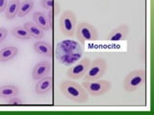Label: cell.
Instances as JSON below:
<instances>
[{
  "mask_svg": "<svg viewBox=\"0 0 154 115\" xmlns=\"http://www.w3.org/2000/svg\"><path fill=\"white\" fill-rule=\"evenodd\" d=\"M19 1L18 0H11L5 9V16L7 19H13L16 17V16L18 13L19 9Z\"/></svg>",
  "mask_w": 154,
  "mask_h": 115,
  "instance_id": "14",
  "label": "cell"
},
{
  "mask_svg": "<svg viewBox=\"0 0 154 115\" xmlns=\"http://www.w3.org/2000/svg\"><path fill=\"white\" fill-rule=\"evenodd\" d=\"M8 35V31L7 29H5L3 27H0V43H1L5 38H6Z\"/></svg>",
  "mask_w": 154,
  "mask_h": 115,
  "instance_id": "21",
  "label": "cell"
},
{
  "mask_svg": "<svg viewBox=\"0 0 154 115\" xmlns=\"http://www.w3.org/2000/svg\"><path fill=\"white\" fill-rule=\"evenodd\" d=\"M90 64H91V60L89 58H84L79 62H77L74 66H72L71 68L69 69L66 73L67 77H69L70 79L73 80L81 79L86 74V72L88 71Z\"/></svg>",
  "mask_w": 154,
  "mask_h": 115,
  "instance_id": "7",
  "label": "cell"
},
{
  "mask_svg": "<svg viewBox=\"0 0 154 115\" xmlns=\"http://www.w3.org/2000/svg\"><path fill=\"white\" fill-rule=\"evenodd\" d=\"M12 35L14 37L19 38V40H30L32 37L30 34L28 33V31L23 26L14 27L12 30Z\"/></svg>",
  "mask_w": 154,
  "mask_h": 115,
  "instance_id": "18",
  "label": "cell"
},
{
  "mask_svg": "<svg viewBox=\"0 0 154 115\" xmlns=\"http://www.w3.org/2000/svg\"><path fill=\"white\" fill-rule=\"evenodd\" d=\"M82 86L86 89L88 94L94 97H98L107 93L111 89V83L106 80H96V81H84Z\"/></svg>",
  "mask_w": 154,
  "mask_h": 115,
  "instance_id": "3",
  "label": "cell"
},
{
  "mask_svg": "<svg viewBox=\"0 0 154 115\" xmlns=\"http://www.w3.org/2000/svg\"><path fill=\"white\" fill-rule=\"evenodd\" d=\"M128 31H129V28L127 25H125V24L120 25L116 29H114V30L109 34L107 37V40L110 41L124 40L128 35Z\"/></svg>",
  "mask_w": 154,
  "mask_h": 115,
  "instance_id": "10",
  "label": "cell"
},
{
  "mask_svg": "<svg viewBox=\"0 0 154 115\" xmlns=\"http://www.w3.org/2000/svg\"><path fill=\"white\" fill-rule=\"evenodd\" d=\"M61 90L67 99L73 102L84 103L89 100V94L81 84L73 81L66 80L62 81Z\"/></svg>",
  "mask_w": 154,
  "mask_h": 115,
  "instance_id": "1",
  "label": "cell"
},
{
  "mask_svg": "<svg viewBox=\"0 0 154 115\" xmlns=\"http://www.w3.org/2000/svg\"><path fill=\"white\" fill-rule=\"evenodd\" d=\"M19 93V90L16 85L14 84H6L0 86V98L10 99L16 97Z\"/></svg>",
  "mask_w": 154,
  "mask_h": 115,
  "instance_id": "12",
  "label": "cell"
},
{
  "mask_svg": "<svg viewBox=\"0 0 154 115\" xmlns=\"http://www.w3.org/2000/svg\"><path fill=\"white\" fill-rule=\"evenodd\" d=\"M107 68L106 61L102 58H96L93 61H91L88 71L83 76L84 81H96L101 79Z\"/></svg>",
  "mask_w": 154,
  "mask_h": 115,
  "instance_id": "4",
  "label": "cell"
},
{
  "mask_svg": "<svg viewBox=\"0 0 154 115\" xmlns=\"http://www.w3.org/2000/svg\"><path fill=\"white\" fill-rule=\"evenodd\" d=\"M23 27L26 29L28 33L31 35V37L34 38H42L43 36V30L38 25H36L35 23L26 22V23H24Z\"/></svg>",
  "mask_w": 154,
  "mask_h": 115,
  "instance_id": "16",
  "label": "cell"
},
{
  "mask_svg": "<svg viewBox=\"0 0 154 115\" xmlns=\"http://www.w3.org/2000/svg\"><path fill=\"white\" fill-rule=\"evenodd\" d=\"M7 105H23V102H22L21 99L17 98L16 96V97L8 99Z\"/></svg>",
  "mask_w": 154,
  "mask_h": 115,
  "instance_id": "20",
  "label": "cell"
},
{
  "mask_svg": "<svg viewBox=\"0 0 154 115\" xmlns=\"http://www.w3.org/2000/svg\"><path fill=\"white\" fill-rule=\"evenodd\" d=\"M51 71V63L49 61H41L35 65L32 72V77L34 80L38 81L47 75H49Z\"/></svg>",
  "mask_w": 154,
  "mask_h": 115,
  "instance_id": "8",
  "label": "cell"
},
{
  "mask_svg": "<svg viewBox=\"0 0 154 115\" xmlns=\"http://www.w3.org/2000/svg\"><path fill=\"white\" fill-rule=\"evenodd\" d=\"M52 77L47 75L40 79L36 84V92L38 94H46L49 93L52 89Z\"/></svg>",
  "mask_w": 154,
  "mask_h": 115,
  "instance_id": "11",
  "label": "cell"
},
{
  "mask_svg": "<svg viewBox=\"0 0 154 115\" xmlns=\"http://www.w3.org/2000/svg\"><path fill=\"white\" fill-rule=\"evenodd\" d=\"M34 23L42 28L43 31H49L51 29V20L46 13L42 12H36L33 13Z\"/></svg>",
  "mask_w": 154,
  "mask_h": 115,
  "instance_id": "9",
  "label": "cell"
},
{
  "mask_svg": "<svg viewBox=\"0 0 154 115\" xmlns=\"http://www.w3.org/2000/svg\"><path fill=\"white\" fill-rule=\"evenodd\" d=\"M34 7V1L33 0H23V1L19 4V9H18V13L17 16L23 17L26 14H28L31 12V10Z\"/></svg>",
  "mask_w": 154,
  "mask_h": 115,
  "instance_id": "17",
  "label": "cell"
},
{
  "mask_svg": "<svg viewBox=\"0 0 154 115\" xmlns=\"http://www.w3.org/2000/svg\"><path fill=\"white\" fill-rule=\"evenodd\" d=\"M8 0H0V13L5 11V9L7 7Z\"/></svg>",
  "mask_w": 154,
  "mask_h": 115,
  "instance_id": "22",
  "label": "cell"
},
{
  "mask_svg": "<svg viewBox=\"0 0 154 115\" xmlns=\"http://www.w3.org/2000/svg\"><path fill=\"white\" fill-rule=\"evenodd\" d=\"M146 83V71L143 69L133 70L124 79L123 86L127 92L136 91Z\"/></svg>",
  "mask_w": 154,
  "mask_h": 115,
  "instance_id": "2",
  "label": "cell"
},
{
  "mask_svg": "<svg viewBox=\"0 0 154 115\" xmlns=\"http://www.w3.org/2000/svg\"><path fill=\"white\" fill-rule=\"evenodd\" d=\"M60 29L65 36L72 37L76 30V16L70 10H66L60 18Z\"/></svg>",
  "mask_w": 154,
  "mask_h": 115,
  "instance_id": "5",
  "label": "cell"
},
{
  "mask_svg": "<svg viewBox=\"0 0 154 115\" xmlns=\"http://www.w3.org/2000/svg\"><path fill=\"white\" fill-rule=\"evenodd\" d=\"M75 32L78 40L81 41L82 43H85L86 41H95L98 40L97 31H96L95 27L91 25L90 23H79Z\"/></svg>",
  "mask_w": 154,
  "mask_h": 115,
  "instance_id": "6",
  "label": "cell"
},
{
  "mask_svg": "<svg viewBox=\"0 0 154 115\" xmlns=\"http://www.w3.org/2000/svg\"><path fill=\"white\" fill-rule=\"evenodd\" d=\"M41 4H42V8L47 10L48 12L52 13L54 9L59 11V5H58L55 1H53V0H41Z\"/></svg>",
  "mask_w": 154,
  "mask_h": 115,
  "instance_id": "19",
  "label": "cell"
},
{
  "mask_svg": "<svg viewBox=\"0 0 154 115\" xmlns=\"http://www.w3.org/2000/svg\"><path fill=\"white\" fill-rule=\"evenodd\" d=\"M34 50H35L38 54L46 56L48 58H51L52 56L51 45L45 41H37L35 44H34Z\"/></svg>",
  "mask_w": 154,
  "mask_h": 115,
  "instance_id": "13",
  "label": "cell"
},
{
  "mask_svg": "<svg viewBox=\"0 0 154 115\" xmlns=\"http://www.w3.org/2000/svg\"><path fill=\"white\" fill-rule=\"evenodd\" d=\"M17 52H18V49L17 47H14V46L3 48V49L0 50V61L6 62L10 60H12L13 58L17 56Z\"/></svg>",
  "mask_w": 154,
  "mask_h": 115,
  "instance_id": "15",
  "label": "cell"
}]
</instances>
